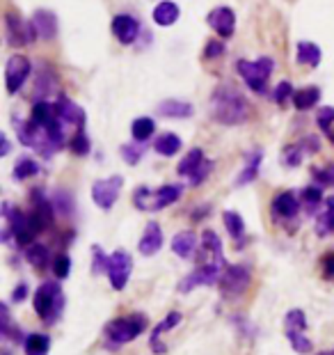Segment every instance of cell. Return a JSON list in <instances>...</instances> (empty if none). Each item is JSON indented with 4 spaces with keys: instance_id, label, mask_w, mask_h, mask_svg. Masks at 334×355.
I'll use <instances>...</instances> for the list:
<instances>
[{
    "instance_id": "41",
    "label": "cell",
    "mask_w": 334,
    "mask_h": 355,
    "mask_svg": "<svg viewBox=\"0 0 334 355\" xmlns=\"http://www.w3.org/2000/svg\"><path fill=\"white\" fill-rule=\"evenodd\" d=\"M332 232H334V211H325L316 220V234L318 236H330Z\"/></svg>"
},
{
    "instance_id": "48",
    "label": "cell",
    "mask_w": 334,
    "mask_h": 355,
    "mask_svg": "<svg viewBox=\"0 0 334 355\" xmlns=\"http://www.w3.org/2000/svg\"><path fill=\"white\" fill-rule=\"evenodd\" d=\"M222 53H225V44H222V41H209V46H206V51H204V55L209 60L220 58Z\"/></svg>"
},
{
    "instance_id": "23",
    "label": "cell",
    "mask_w": 334,
    "mask_h": 355,
    "mask_svg": "<svg viewBox=\"0 0 334 355\" xmlns=\"http://www.w3.org/2000/svg\"><path fill=\"white\" fill-rule=\"evenodd\" d=\"M206 161V156L200 147H195V149H190V152L183 156V161L179 163V168H176V172H179L181 176H193L197 172V168L202 165V163Z\"/></svg>"
},
{
    "instance_id": "10",
    "label": "cell",
    "mask_w": 334,
    "mask_h": 355,
    "mask_svg": "<svg viewBox=\"0 0 334 355\" xmlns=\"http://www.w3.org/2000/svg\"><path fill=\"white\" fill-rule=\"evenodd\" d=\"M30 60L23 58V55H12L5 65V88L10 94H17V92L23 88V83L30 76Z\"/></svg>"
},
{
    "instance_id": "12",
    "label": "cell",
    "mask_w": 334,
    "mask_h": 355,
    "mask_svg": "<svg viewBox=\"0 0 334 355\" xmlns=\"http://www.w3.org/2000/svg\"><path fill=\"white\" fill-rule=\"evenodd\" d=\"M30 30L32 37L51 41L58 34V17L51 10H37L30 19Z\"/></svg>"
},
{
    "instance_id": "47",
    "label": "cell",
    "mask_w": 334,
    "mask_h": 355,
    "mask_svg": "<svg viewBox=\"0 0 334 355\" xmlns=\"http://www.w3.org/2000/svg\"><path fill=\"white\" fill-rule=\"evenodd\" d=\"M314 176L321 186H334V165H325L323 170H314Z\"/></svg>"
},
{
    "instance_id": "11",
    "label": "cell",
    "mask_w": 334,
    "mask_h": 355,
    "mask_svg": "<svg viewBox=\"0 0 334 355\" xmlns=\"http://www.w3.org/2000/svg\"><path fill=\"white\" fill-rule=\"evenodd\" d=\"M5 37L10 41V46H25L28 41L34 39L30 26H25L19 14L14 12L5 14Z\"/></svg>"
},
{
    "instance_id": "33",
    "label": "cell",
    "mask_w": 334,
    "mask_h": 355,
    "mask_svg": "<svg viewBox=\"0 0 334 355\" xmlns=\"http://www.w3.org/2000/svg\"><path fill=\"white\" fill-rule=\"evenodd\" d=\"M39 172V163L28 159V156H23V159L17 161V165H14V179L17 181H23V179H30V176H34Z\"/></svg>"
},
{
    "instance_id": "15",
    "label": "cell",
    "mask_w": 334,
    "mask_h": 355,
    "mask_svg": "<svg viewBox=\"0 0 334 355\" xmlns=\"http://www.w3.org/2000/svg\"><path fill=\"white\" fill-rule=\"evenodd\" d=\"M160 247H163V232H160L158 223H147L145 232H142L140 245H138L140 254H145V257H154Z\"/></svg>"
},
{
    "instance_id": "52",
    "label": "cell",
    "mask_w": 334,
    "mask_h": 355,
    "mask_svg": "<svg viewBox=\"0 0 334 355\" xmlns=\"http://www.w3.org/2000/svg\"><path fill=\"white\" fill-rule=\"evenodd\" d=\"M316 355H334V349H332V351H323V353H316Z\"/></svg>"
},
{
    "instance_id": "44",
    "label": "cell",
    "mask_w": 334,
    "mask_h": 355,
    "mask_svg": "<svg viewBox=\"0 0 334 355\" xmlns=\"http://www.w3.org/2000/svg\"><path fill=\"white\" fill-rule=\"evenodd\" d=\"M316 122H318V126H321V131L330 136V126L334 124V108H332V105H325V108L318 110Z\"/></svg>"
},
{
    "instance_id": "22",
    "label": "cell",
    "mask_w": 334,
    "mask_h": 355,
    "mask_svg": "<svg viewBox=\"0 0 334 355\" xmlns=\"http://www.w3.org/2000/svg\"><path fill=\"white\" fill-rule=\"evenodd\" d=\"M261 161H264V152H261V149H257V152L250 154V159H247V165L243 168V172L236 176V186H247V183H252L254 179H257Z\"/></svg>"
},
{
    "instance_id": "37",
    "label": "cell",
    "mask_w": 334,
    "mask_h": 355,
    "mask_svg": "<svg viewBox=\"0 0 334 355\" xmlns=\"http://www.w3.org/2000/svg\"><path fill=\"white\" fill-rule=\"evenodd\" d=\"M302 202L307 204V211H316L318 209V204L323 202V190L321 186H307L302 190Z\"/></svg>"
},
{
    "instance_id": "21",
    "label": "cell",
    "mask_w": 334,
    "mask_h": 355,
    "mask_svg": "<svg viewBox=\"0 0 334 355\" xmlns=\"http://www.w3.org/2000/svg\"><path fill=\"white\" fill-rule=\"evenodd\" d=\"M195 247H197V234L195 232H179L176 236L172 239V250L176 257H181V259H188V257H193V252H195Z\"/></svg>"
},
{
    "instance_id": "31",
    "label": "cell",
    "mask_w": 334,
    "mask_h": 355,
    "mask_svg": "<svg viewBox=\"0 0 334 355\" xmlns=\"http://www.w3.org/2000/svg\"><path fill=\"white\" fill-rule=\"evenodd\" d=\"M222 220H225V227H227V232H229V236L231 239H243L245 236V223H243V218H240V213L236 211H225L222 213Z\"/></svg>"
},
{
    "instance_id": "6",
    "label": "cell",
    "mask_w": 334,
    "mask_h": 355,
    "mask_svg": "<svg viewBox=\"0 0 334 355\" xmlns=\"http://www.w3.org/2000/svg\"><path fill=\"white\" fill-rule=\"evenodd\" d=\"M252 282V275H250V268L247 266H240V264H229L225 266L222 271V278H220V291L227 301H233V298H240L247 291Z\"/></svg>"
},
{
    "instance_id": "4",
    "label": "cell",
    "mask_w": 334,
    "mask_h": 355,
    "mask_svg": "<svg viewBox=\"0 0 334 355\" xmlns=\"http://www.w3.org/2000/svg\"><path fill=\"white\" fill-rule=\"evenodd\" d=\"M181 195H183V186H174V183L160 186L158 190H149L142 186L135 190L133 202L140 211H160V209L169 207V204H174Z\"/></svg>"
},
{
    "instance_id": "49",
    "label": "cell",
    "mask_w": 334,
    "mask_h": 355,
    "mask_svg": "<svg viewBox=\"0 0 334 355\" xmlns=\"http://www.w3.org/2000/svg\"><path fill=\"white\" fill-rule=\"evenodd\" d=\"M323 278H334V254H325L323 259Z\"/></svg>"
},
{
    "instance_id": "46",
    "label": "cell",
    "mask_w": 334,
    "mask_h": 355,
    "mask_svg": "<svg viewBox=\"0 0 334 355\" xmlns=\"http://www.w3.org/2000/svg\"><path fill=\"white\" fill-rule=\"evenodd\" d=\"M211 170H213V163L211 161H204L202 165L197 168V172L190 176V183H193V186H200V183H204L206 179H209Z\"/></svg>"
},
{
    "instance_id": "25",
    "label": "cell",
    "mask_w": 334,
    "mask_h": 355,
    "mask_svg": "<svg viewBox=\"0 0 334 355\" xmlns=\"http://www.w3.org/2000/svg\"><path fill=\"white\" fill-rule=\"evenodd\" d=\"M25 259H28V264L34 266V268H46L48 264H51V252H48V247L44 243H32V245H28V250H25Z\"/></svg>"
},
{
    "instance_id": "13",
    "label": "cell",
    "mask_w": 334,
    "mask_h": 355,
    "mask_svg": "<svg viewBox=\"0 0 334 355\" xmlns=\"http://www.w3.org/2000/svg\"><path fill=\"white\" fill-rule=\"evenodd\" d=\"M112 34L119 39V44L129 46L138 39L140 23L133 17H129V14H117V17L112 19Z\"/></svg>"
},
{
    "instance_id": "40",
    "label": "cell",
    "mask_w": 334,
    "mask_h": 355,
    "mask_svg": "<svg viewBox=\"0 0 334 355\" xmlns=\"http://www.w3.org/2000/svg\"><path fill=\"white\" fill-rule=\"evenodd\" d=\"M53 209L60 211L62 216H69V213H71V209H74V202H71V197H69L67 190H58V193H55Z\"/></svg>"
},
{
    "instance_id": "18",
    "label": "cell",
    "mask_w": 334,
    "mask_h": 355,
    "mask_svg": "<svg viewBox=\"0 0 334 355\" xmlns=\"http://www.w3.org/2000/svg\"><path fill=\"white\" fill-rule=\"evenodd\" d=\"M55 112H58V117L62 119L65 124H74L78 129H83L85 124V112L81 105H76L71 99L67 97H60L58 103H55Z\"/></svg>"
},
{
    "instance_id": "28",
    "label": "cell",
    "mask_w": 334,
    "mask_h": 355,
    "mask_svg": "<svg viewBox=\"0 0 334 355\" xmlns=\"http://www.w3.org/2000/svg\"><path fill=\"white\" fill-rule=\"evenodd\" d=\"M154 149H156V154H160V156H165V159H169V156L179 154L181 138L174 136V133H163V136L154 142Z\"/></svg>"
},
{
    "instance_id": "2",
    "label": "cell",
    "mask_w": 334,
    "mask_h": 355,
    "mask_svg": "<svg viewBox=\"0 0 334 355\" xmlns=\"http://www.w3.org/2000/svg\"><path fill=\"white\" fill-rule=\"evenodd\" d=\"M34 312L39 314V318L46 325H53L55 321H60L62 310H65V294H62L58 282H44L41 287H37L32 298Z\"/></svg>"
},
{
    "instance_id": "30",
    "label": "cell",
    "mask_w": 334,
    "mask_h": 355,
    "mask_svg": "<svg viewBox=\"0 0 334 355\" xmlns=\"http://www.w3.org/2000/svg\"><path fill=\"white\" fill-rule=\"evenodd\" d=\"M154 131H156V122L152 117H138L131 124V136L135 142H147L154 136Z\"/></svg>"
},
{
    "instance_id": "53",
    "label": "cell",
    "mask_w": 334,
    "mask_h": 355,
    "mask_svg": "<svg viewBox=\"0 0 334 355\" xmlns=\"http://www.w3.org/2000/svg\"><path fill=\"white\" fill-rule=\"evenodd\" d=\"M3 355H10V351H7V349H3Z\"/></svg>"
},
{
    "instance_id": "50",
    "label": "cell",
    "mask_w": 334,
    "mask_h": 355,
    "mask_svg": "<svg viewBox=\"0 0 334 355\" xmlns=\"http://www.w3.org/2000/svg\"><path fill=\"white\" fill-rule=\"evenodd\" d=\"M25 296H28V284H25V282H21L19 287L12 291V301H14V303H23V301H25Z\"/></svg>"
},
{
    "instance_id": "42",
    "label": "cell",
    "mask_w": 334,
    "mask_h": 355,
    "mask_svg": "<svg viewBox=\"0 0 334 355\" xmlns=\"http://www.w3.org/2000/svg\"><path fill=\"white\" fill-rule=\"evenodd\" d=\"M142 154H145V147H142V142H140V145H124L122 147V159L129 163V165H138L140 159H142Z\"/></svg>"
},
{
    "instance_id": "5",
    "label": "cell",
    "mask_w": 334,
    "mask_h": 355,
    "mask_svg": "<svg viewBox=\"0 0 334 355\" xmlns=\"http://www.w3.org/2000/svg\"><path fill=\"white\" fill-rule=\"evenodd\" d=\"M273 69H275V62L270 58H259L257 62H247V60L236 62V71L243 76L247 88L257 92V94H261V92L266 90V83L270 74H273Z\"/></svg>"
},
{
    "instance_id": "38",
    "label": "cell",
    "mask_w": 334,
    "mask_h": 355,
    "mask_svg": "<svg viewBox=\"0 0 334 355\" xmlns=\"http://www.w3.org/2000/svg\"><path fill=\"white\" fill-rule=\"evenodd\" d=\"M304 154H307V152L302 149V145L286 147V149H284V165H286V168H298L302 163Z\"/></svg>"
},
{
    "instance_id": "29",
    "label": "cell",
    "mask_w": 334,
    "mask_h": 355,
    "mask_svg": "<svg viewBox=\"0 0 334 355\" xmlns=\"http://www.w3.org/2000/svg\"><path fill=\"white\" fill-rule=\"evenodd\" d=\"M321 99V90L318 88H304V90H298L293 94V105L298 110H309L314 108Z\"/></svg>"
},
{
    "instance_id": "14",
    "label": "cell",
    "mask_w": 334,
    "mask_h": 355,
    "mask_svg": "<svg viewBox=\"0 0 334 355\" xmlns=\"http://www.w3.org/2000/svg\"><path fill=\"white\" fill-rule=\"evenodd\" d=\"M209 26L216 30L220 37H231L233 34V28H236V17L229 7H216L211 14H209Z\"/></svg>"
},
{
    "instance_id": "35",
    "label": "cell",
    "mask_w": 334,
    "mask_h": 355,
    "mask_svg": "<svg viewBox=\"0 0 334 355\" xmlns=\"http://www.w3.org/2000/svg\"><path fill=\"white\" fill-rule=\"evenodd\" d=\"M286 339L291 342V346H293V351L300 355H307V353H311V349H314L311 339L304 337V332H286Z\"/></svg>"
},
{
    "instance_id": "16",
    "label": "cell",
    "mask_w": 334,
    "mask_h": 355,
    "mask_svg": "<svg viewBox=\"0 0 334 355\" xmlns=\"http://www.w3.org/2000/svg\"><path fill=\"white\" fill-rule=\"evenodd\" d=\"M204 257H209V264H220V266H227L225 261V254H222V241L213 230H206L202 234V252Z\"/></svg>"
},
{
    "instance_id": "9",
    "label": "cell",
    "mask_w": 334,
    "mask_h": 355,
    "mask_svg": "<svg viewBox=\"0 0 334 355\" xmlns=\"http://www.w3.org/2000/svg\"><path fill=\"white\" fill-rule=\"evenodd\" d=\"M108 280L112 284L115 291H122L126 284H129V278L133 273V257L131 252L126 250H115L108 259Z\"/></svg>"
},
{
    "instance_id": "24",
    "label": "cell",
    "mask_w": 334,
    "mask_h": 355,
    "mask_svg": "<svg viewBox=\"0 0 334 355\" xmlns=\"http://www.w3.org/2000/svg\"><path fill=\"white\" fill-rule=\"evenodd\" d=\"M55 115H58V112H55V105H51L48 101H37L32 105L30 122L34 126H39V129H46V126L55 119Z\"/></svg>"
},
{
    "instance_id": "20",
    "label": "cell",
    "mask_w": 334,
    "mask_h": 355,
    "mask_svg": "<svg viewBox=\"0 0 334 355\" xmlns=\"http://www.w3.org/2000/svg\"><path fill=\"white\" fill-rule=\"evenodd\" d=\"M179 14H181V10L174 0H160V3L154 7V21H156V26H160V28L174 26L176 21H179Z\"/></svg>"
},
{
    "instance_id": "1",
    "label": "cell",
    "mask_w": 334,
    "mask_h": 355,
    "mask_svg": "<svg viewBox=\"0 0 334 355\" xmlns=\"http://www.w3.org/2000/svg\"><path fill=\"white\" fill-rule=\"evenodd\" d=\"M211 115L220 124L236 126L247 122V117H250V103H247V99L238 90L229 88V85H220L211 97Z\"/></svg>"
},
{
    "instance_id": "27",
    "label": "cell",
    "mask_w": 334,
    "mask_h": 355,
    "mask_svg": "<svg viewBox=\"0 0 334 355\" xmlns=\"http://www.w3.org/2000/svg\"><path fill=\"white\" fill-rule=\"evenodd\" d=\"M23 349H25V355H48V349H51V337L41 335V332H32V335L25 337Z\"/></svg>"
},
{
    "instance_id": "7",
    "label": "cell",
    "mask_w": 334,
    "mask_h": 355,
    "mask_svg": "<svg viewBox=\"0 0 334 355\" xmlns=\"http://www.w3.org/2000/svg\"><path fill=\"white\" fill-rule=\"evenodd\" d=\"M225 266L220 264H200L193 273H188L179 284H176V294H190L197 287H213L222 278Z\"/></svg>"
},
{
    "instance_id": "36",
    "label": "cell",
    "mask_w": 334,
    "mask_h": 355,
    "mask_svg": "<svg viewBox=\"0 0 334 355\" xmlns=\"http://www.w3.org/2000/svg\"><path fill=\"white\" fill-rule=\"evenodd\" d=\"M108 259L110 254H105L101 245H92V273L101 275L103 271H108Z\"/></svg>"
},
{
    "instance_id": "26",
    "label": "cell",
    "mask_w": 334,
    "mask_h": 355,
    "mask_svg": "<svg viewBox=\"0 0 334 355\" xmlns=\"http://www.w3.org/2000/svg\"><path fill=\"white\" fill-rule=\"evenodd\" d=\"M298 62L307 67H318L321 65V48L314 41H300L298 44Z\"/></svg>"
},
{
    "instance_id": "51",
    "label": "cell",
    "mask_w": 334,
    "mask_h": 355,
    "mask_svg": "<svg viewBox=\"0 0 334 355\" xmlns=\"http://www.w3.org/2000/svg\"><path fill=\"white\" fill-rule=\"evenodd\" d=\"M0 140H3V149H0V156H7V154H10V149H12L10 140H7V136H3Z\"/></svg>"
},
{
    "instance_id": "45",
    "label": "cell",
    "mask_w": 334,
    "mask_h": 355,
    "mask_svg": "<svg viewBox=\"0 0 334 355\" xmlns=\"http://www.w3.org/2000/svg\"><path fill=\"white\" fill-rule=\"evenodd\" d=\"M293 94H295V92H293V85H291L289 81H282V83L275 88L273 99L282 105V103H286V99H293Z\"/></svg>"
},
{
    "instance_id": "17",
    "label": "cell",
    "mask_w": 334,
    "mask_h": 355,
    "mask_svg": "<svg viewBox=\"0 0 334 355\" xmlns=\"http://www.w3.org/2000/svg\"><path fill=\"white\" fill-rule=\"evenodd\" d=\"M298 211H300V200H298L295 193H291V190H284L273 200V213L277 218H284V220H291L298 216Z\"/></svg>"
},
{
    "instance_id": "8",
    "label": "cell",
    "mask_w": 334,
    "mask_h": 355,
    "mask_svg": "<svg viewBox=\"0 0 334 355\" xmlns=\"http://www.w3.org/2000/svg\"><path fill=\"white\" fill-rule=\"evenodd\" d=\"M122 186H124V179L119 174L108 176V179H98L94 181V186H92V200H94L98 209L110 211L119 200V195H122Z\"/></svg>"
},
{
    "instance_id": "34",
    "label": "cell",
    "mask_w": 334,
    "mask_h": 355,
    "mask_svg": "<svg viewBox=\"0 0 334 355\" xmlns=\"http://www.w3.org/2000/svg\"><path fill=\"white\" fill-rule=\"evenodd\" d=\"M284 328L286 332H304L307 330V318H304L302 310H291L286 316H284Z\"/></svg>"
},
{
    "instance_id": "43",
    "label": "cell",
    "mask_w": 334,
    "mask_h": 355,
    "mask_svg": "<svg viewBox=\"0 0 334 355\" xmlns=\"http://www.w3.org/2000/svg\"><path fill=\"white\" fill-rule=\"evenodd\" d=\"M53 273L58 280H65L71 273V259L67 257V254H58V257L53 259Z\"/></svg>"
},
{
    "instance_id": "19",
    "label": "cell",
    "mask_w": 334,
    "mask_h": 355,
    "mask_svg": "<svg viewBox=\"0 0 334 355\" xmlns=\"http://www.w3.org/2000/svg\"><path fill=\"white\" fill-rule=\"evenodd\" d=\"M158 115L167 119H188L195 115L193 103L181 101V99H167V101L158 103Z\"/></svg>"
},
{
    "instance_id": "3",
    "label": "cell",
    "mask_w": 334,
    "mask_h": 355,
    "mask_svg": "<svg viewBox=\"0 0 334 355\" xmlns=\"http://www.w3.org/2000/svg\"><path fill=\"white\" fill-rule=\"evenodd\" d=\"M147 330V316L145 314H131V316H117L105 325V337L108 346L117 349L122 344H129L138 339Z\"/></svg>"
},
{
    "instance_id": "32",
    "label": "cell",
    "mask_w": 334,
    "mask_h": 355,
    "mask_svg": "<svg viewBox=\"0 0 334 355\" xmlns=\"http://www.w3.org/2000/svg\"><path fill=\"white\" fill-rule=\"evenodd\" d=\"M181 321H183L181 312H169V314H167L165 318H163V321L154 328L152 339H149V344H152V346H154V344H158V337H160V335H165L167 330H172L174 325H179Z\"/></svg>"
},
{
    "instance_id": "39",
    "label": "cell",
    "mask_w": 334,
    "mask_h": 355,
    "mask_svg": "<svg viewBox=\"0 0 334 355\" xmlns=\"http://www.w3.org/2000/svg\"><path fill=\"white\" fill-rule=\"evenodd\" d=\"M90 138L85 136V131L83 129H78V133L74 136V140H71V152H74L76 156H87L90 154Z\"/></svg>"
}]
</instances>
